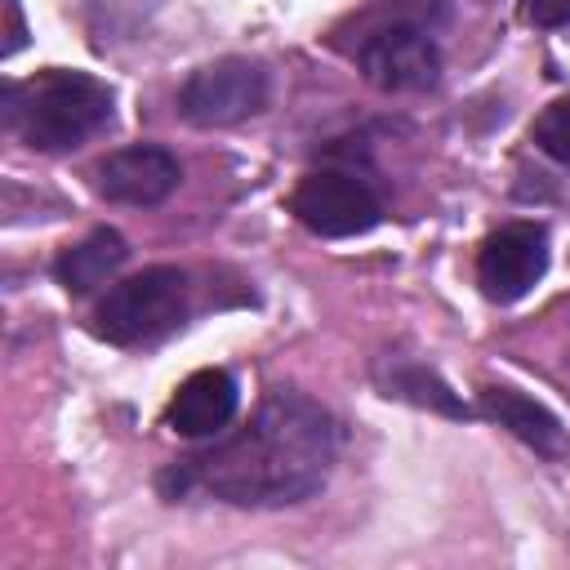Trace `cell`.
I'll list each match as a JSON object with an SVG mask.
<instances>
[{
  "mask_svg": "<svg viewBox=\"0 0 570 570\" xmlns=\"http://www.w3.org/2000/svg\"><path fill=\"white\" fill-rule=\"evenodd\" d=\"M481 414L490 423L508 428L517 441H525L543 459H566L570 454V441H566V428L557 423V414L543 410L539 401L521 396L517 387H481Z\"/></svg>",
  "mask_w": 570,
  "mask_h": 570,
  "instance_id": "cell-10",
  "label": "cell"
},
{
  "mask_svg": "<svg viewBox=\"0 0 570 570\" xmlns=\"http://www.w3.org/2000/svg\"><path fill=\"white\" fill-rule=\"evenodd\" d=\"M267 102V71L249 58H218L205 62L187 76L183 94H178V111L183 120L200 125V129H223L236 125L254 111H263Z\"/></svg>",
  "mask_w": 570,
  "mask_h": 570,
  "instance_id": "cell-6",
  "label": "cell"
},
{
  "mask_svg": "<svg viewBox=\"0 0 570 570\" xmlns=\"http://www.w3.org/2000/svg\"><path fill=\"white\" fill-rule=\"evenodd\" d=\"M125 258H129L125 236H120L116 227H98V232H89L80 245L62 249V258L53 263V276H58V285H62L67 294H89V289H98L107 276H116Z\"/></svg>",
  "mask_w": 570,
  "mask_h": 570,
  "instance_id": "cell-11",
  "label": "cell"
},
{
  "mask_svg": "<svg viewBox=\"0 0 570 570\" xmlns=\"http://www.w3.org/2000/svg\"><path fill=\"white\" fill-rule=\"evenodd\" d=\"M530 138H534V142H539V147H543L552 160L570 165V98L548 102V107L539 111V120H534Z\"/></svg>",
  "mask_w": 570,
  "mask_h": 570,
  "instance_id": "cell-13",
  "label": "cell"
},
{
  "mask_svg": "<svg viewBox=\"0 0 570 570\" xmlns=\"http://www.w3.org/2000/svg\"><path fill=\"white\" fill-rule=\"evenodd\" d=\"M183 183V165L160 142H134L98 165V191L116 205H160Z\"/></svg>",
  "mask_w": 570,
  "mask_h": 570,
  "instance_id": "cell-8",
  "label": "cell"
},
{
  "mask_svg": "<svg viewBox=\"0 0 570 570\" xmlns=\"http://www.w3.org/2000/svg\"><path fill=\"white\" fill-rule=\"evenodd\" d=\"M4 125L36 151H71L111 125V89L71 67H49L4 89Z\"/></svg>",
  "mask_w": 570,
  "mask_h": 570,
  "instance_id": "cell-2",
  "label": "cell"
},
{
  "mask_svg": "<svg viewBox=\"0 0 570 570\" xmlns=\"http://www.w3.org/2000/svg\"><path fill=\"white\" fill-rule=\"evenodd\" d=\"M548 272V227L543 223H508L485 236L476 254V285L490 303L525 298Z\"/></svg>",
  "mask_w": 570,
  "mask_h": 570,
  "instance_id": "cell-7",
  "label": "cell"
},
{
  "mask_svg": "<svg viewBox=\"0 0 570 570\" xmlns=\"http://www.w3.org/2000/svg\"><path fill=\"white\" fill-rule=\"evenodd\" d=\"M236 405H240V392H236V379L218 365L209 370H196L178 383L174 401H169V428L178 436H218L232 419H236Z\"/></svg>",
  "mask_w": 570,
  "mask_h": 570,
  "instance_id": "cell-9",
  "label": "cell"
},
{
  "mask_svg": "<svg viewBox=\"0 0 570 570\" xmlns=\"http://www.w3.org/2000/svg\"><path fill=\"white\" fill-rule=\"evenodd\" d=\"M521 9L534 27H566L570 22V0H521Z\"/></svg>",
  "mask_w": 570,
  "mask_h": 570,
  "instance_id": "cell-14",
  "label": "cell"
},
{
  "mask_svg": "<svg viewBox=\"0 0 570 570\" xmlns=\"http://www.w3.org/2000/svg\"><path fill=\"white\" fill-rule=\"evenodd\" d=\"M356 67L365 71V80L374 89L414 94V89H432L441 80V49H436V36L419 18L392 13L361 36Z\"/></svg>",
  "mask_w": 570,
  "mask_h": 570,
  "instance_id": "cell-4",
  "label": "cell"
},
{
  "mask_svg": "<svg viewBox=\"0 0 570 570\" xmlns=\"http://www.w3.org/2000/svg\"><path fill=\"white\" fill-rule=\"evenodd\" d=\"M187 294H191V285H187L183 267H169V263L142 267L138 276H125L102 294L94 325L102 338L125 343V347L129 343H156L183 325Z\"/></svg>",
  "mask_w": 570,
  "mask_h": 570,
  "instance_id": "cell-3",
  "label": "cell"
},
{
  "mask_svg": "<svg viewBox=\"0 0 570 570\" xmlns=\"http://www.w3.org/2000/svg\"><path fill=\"white\" fill-rule=\"evenodd\" d=\"M338 419L294 387H272L254 419L160 476L165 494L205 490L236 508H289L312 499L338 459Z\"/></svg>",
  "mask_w": 570,
  "mask_h": 570,
  "instance_id": "cell-1",
  "label": "cell"
},
{
  "mask_svg": "<svg viewBox=\"0 0 570 570\" xmlns=\"http://www.w3.org/2000/svg\"><path fill=\"white\" fill-rule=\"evenodd\" d=\"M294 218L325 240H343V236H365L370 227L383 223V200L374 196V187L356 174L343 169H316L307 174L294 196H289Z\"/></svg>",
  "mask_w": 570,
  "mask_h": 570,
  "instance_id": "cell-5",
  "label": "cell"
},
{
  "mask_svg": "<svg viewBox=\"0 0 570 570\" xmlns=\"http://www.w3.org/2000/svg\"><path fill=\"white\" fill-rule=\"evenodd\" d=\"M383 387H387V396H405V401H414V405H432V410H441V414H450V419H468V414H472L432 370L410 365V361H396L392 374L383 379Z\"/></svg>",
  "mask_w": 570,
  "mask_h": 570,
  "instance_id": "cell-12",
  "label": "cell"
}]
</instances>
